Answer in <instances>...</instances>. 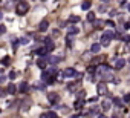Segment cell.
Masks as SVG:
<instances>
[{
	"instance_id": "83f0119b",
	"label": "cell",
	"mask_w": 130,
	"mask_h": 118,
	"mask_svg": "<svg viewBox=\"0 0 130 118\" xmlns=\"http://www.w3.org/2000/svg\"><path fill=\"white\" fill-rule=\"evenodd\" d=\"M101 25H103V22H101V20H95V22H94V26H95V28H100Z\"/></svg>"
},
{
	"instance_id": "52a82bcc",
	"label": "cell",
	"mask_w": 130,
	"mask_h": 118,
	"mask_svg": "<svg viewBox=\"0 0 130 118\" xmlns=\"http://www.w3.org/2000/svg\"><path fill=\"white\" fill-rule=\"evenodd\" d=\"M97 89H98V94H100V95H104V94L107 92V86H106V83H100V84L97 86Z\"/></svg>"
},
{
	"instance_id": "d4e9b609",
	"label": "cell",
	"mask_w": 130,
	"mask_h": 118,
	"mask_svg": "<svg viewBox=\"0 0 130 118\" xmlns=\"http://www.w3.org/2000/svg\"><path fill=\"white\" fill-rule=\"evenodd\" d=\"M18 43H22V45L29 43V37H23V38H20V42H18Z\"/></svg>"
},
{
	"instance_id": "8d00e7d4",
	"label": "cell",
	"mask_w": 130,
	"mask_h": 118,
	"mask_svg": "<svg viewBox=\"0 0 130 118\" xmlns=\"http://www.w3.org/2000/svg\"><path fill=\"white\" fill-rule=\"evenodd\" d=\"M58 35V31H52V37H57Z\"/></svg>"
},
{
	"instance_id": "4dcf8cb0",
	"label": "cell",
	"mask_w": 130,
	"mask_h": 118,
	"mask_svg": "<svg viewBox=\"0 0 130 118\" xmlns=\"http://www.w3.org/2000/svg\"><path fill=\"white\" fill-rule=\"evenodd\" d=\"M5 32H6V26L2 25V26H0V34H5Z\"/></svg>"
},
{
	"instance_id": "7c38bea8",
	"label": "cell",
	"mask_w": 130,
	"mask_h": 118,
	"mask_svg": "<svg viewBox=\"0 0 130 118\" xmlns=\"http://www.w3.org/2000/svg\"><path fill=\"white\" fill-rule=\"evenodd\" d=\"M84 103H86V101H84V98H81V100H77V101H75V104H73V107H75L77 110H80V109H83Z\"/></svg>"
},
{
	"instance_id": "e0dca14e",
	"label": "cell",
	"mask_w": 130,
	"mask_h": 118,
	"mask_svg": "<svg viewBox=\"0 0 130 118\" xmlns=\"http://www.w3.org/2000/svg\"><path fill=\"white\" fill-rule=\"evenodd\" d=\"M48 52H49V51L46 49V46H41V48H38V49H37V54H38V55H41V57H45Z\"/></svg>"
},
{
	"instance_id": "e575fe53",
	"label": "cell",
	"mask_w": 130,
	"mask_h": 118,
	"mask_svg": "<svg viewBox=\"0 0 130 118\" xmlns=\"http://www.w3.org/2000/svg\"><path fill=\"white\" fill-rule=\"evenodd\" d=\"M124 101H130V94H127V95H124Z\"/></svg>"
},
{
	"instance_id": "ee69618b",
	"label": "cell",
	"mask_w": 130,
	"mask_h": 118,
	"mask_svg": "<svg viewBox=\"0 0 130 118\" xmlns=\"http://www.w3.org/2000/svg\"><path fill=\"white\" fill-rule=\"evenodd\" d=\"M41 2H46V0H41Z\"/></svg>"
},
{
	"instance_id": "5bb4252c",
	"label": "cell",
	"mask_w": 130,
	"mask_h": 118,
	"mask_svg": "<svg viewBox=\"0 0 130 118\" xmlns=\"http://www.w3.org/2000/svg\"><path fill=\"white\" fill-rule=\"evenodd\" d=\"M63 60V57H51L49 60H48V63H52V65H57V63H60Z\"/></svg>"
},
{
	"instance_id": "9c48e42d",
	"label": "cell",
	"mask_w": 130,
	"mask_h": 118,
	"mask_svg": "<svg viewBox=\"0 0 130 118\" xmlns=\"http://www.w3.org/2000/svg\"><path fill=\"white\" fill-rule=\"evenodd\" d=\"M125 66V60H124V58H118V60L115 62V68L116 69H122Z\"/></svg>"
},
{
	"instance_id": "f35d334b",
	"label": "cell",
	"mask_w": 130,
	"mask_h": 118,
	"mask_svg": "<svg viewBox=\"0 0 130 118\" xmlns=\"http://www.w3.org/2000/svg\"><path fill=\"white\" fill-rule=\"evenodd\" d=\"M40 118H48V115H46V113H41V115H40Z\"/></svg>"
},
{
	"instance_id": "ac0fdd59",
	"label": "cell",
	"mask_w": 130,
	"mask_h": 118,
	"mask_svg": "<svg viewBox=\"0 0 130 118\" xmlns=\"http://www.w3.org/2000/svg\"><path fill=\"white\" fill-rule=\"evenodd\" d=\"M67 20H69L70 23H80V20H81V18H80L78 15H70V17L67 18Z\"/></svg>"
},
{
	"instance_id": "d6986e66",
	"label": "cell",
	"mask_w": 130,
	"mask_h": 118,
	"mask_svg": "<svg viewBox=\"0 0 130 118\" xmlns=\"http://www.w3.org/2000/svg\"><path fill=\"white\" fill-rule=\"evenodd\" d=\"M110 106H112V103H110V101H107V100H104V101L101 103V107H103L104 110H109V109H110Z\"/></svg>"
},
{
	"instance_id": "7dc6e473",
	"label": "cell",
	"mask_w": 130,
	"mask_h": 118,
	"mask_svg": "<svg viewBox=\"0 0 130 118\" xmlns=\"http://www.w3.org/2000/svg\"><path fill=\"white\" fill-rule=\"evenodd\" d=\"M128 62H130V60H128Z\"/></svg>"
},
{
	"instance_id": "6da1fadb",
	"label": "cell",
	"mask_w": 130,
	"mask_h": 118,
	"mask_svg": "<svg viewBox=\"0 0 130 118\" xmlns=\"http://www.w3.org/2000/svg\"><path fill=\"white\" fill-rule=\"evenodd\" d=\"M28 11H29V3L25 2V0L18 2V5L15 6V14H17V15H25Z\"/></svg>"
},
{
	"instance_id": "9a60e30c",
	"label": "cell",
	"mask_w": 130,
	"mask_h": 118,
	"mask_svg": "<svg viewBox=\"0 0 130 118\" xmlns=\"http://www.w3.org/2000/svg\"><path fill=\"white\" fill-rule=\"evenodd\" d=\"M18 91H20V92H28V91H29V84H28L26 81H23L20 86H18Z\"/></svg>"
},
{
	"instance_id": "7a4b0ae2",
	"label": "cell",
	"mask_w": 130,
	"mask_h": 118,
	"mask_svg": "<svg viewBox=\"0 0 130 118\" xmlns=\"http://www.w3.org/2000/svg\"><path fill=\"white\" fill-rule=\"evenodd\" d=\"M112 38H115V34L112 31H104L103 35H101V45L103 46H109L110 42H112Z\"/></svg>"
},
{
	"instance_id": "836d02e7",
	"label": "cell",
	"mask_w": 130,
	"mask_h": 118,
	"mask_svg": "<svg viewBox=\"0 0 130 118\" xmlns=\"http://www.w3.org/2000/svg\"><path fill=\"white\" fill-rule=\"evenodd\" d=\"M106 25H107V26H110V28H112V26H115L112 20H107V22H106Z\"/></svg>"
},
{
	"instance_id": "f1b7e54d",
	"label": "cell",
	"mask_w": 130,
	"mask_h": 118,
	"mask_svg": "<svg viewBox=\"0 0 130 118\" xmlns=\"http://www.w3.org/2000/svg\"><path fill=\"white\" fill-rule=\"evenodd\" d=\"M75 86H77L75 83H70V84H67V89L69 91H75Z\"/></svg>"
},
{
	"instance_id": "8fae6325",
	"label": "cell",
	"mask_w": 130,
	"mask_h": 118,
	"mask_svg": "<svg viewBox=\"0 0 130 118\" xmlns=\"http://www.w3.org/2000/svg\"><path fill=\"white\" fill-rule=\"evenodd\" d=\"M80 32V28L78 26H70V28H67V34L69 35H75V34H78Z\"/></svg>"
},
{
	"instance_id": "2e32d148",
	"label": "cell",
	"mask_w": 130,
	"mask_h": 118,
	"mask_svg": "<svg viewBox=\"0 0 130 118\" xmlns=\"http://www.w3.org/2000/svg\"><path fill=\"white\" fill-rule=\"evenodd\" d=\"M48 28H49V23H48V20H43V22H40V26H38V29H40V31H48Z\"/></svg>"
},
{
	"instance_id": "f546056e",
	"label": "cell",
	"mask_w": 130,
	"mask_h": 118,
	"mask_svg": "<svg viewBox=\"0 0 130 118\" xmlns=\"http://www.w3.org/2000/svg\"><path fill=\"white\" fill-rule=\"evenodd\" d=\"M122 40H124V42H127V43H128V42H130V34H125V35H124V37H122Z\"/></svg>"
},
{
	"instance_id": "277c9868",
	"label": "cell",
	"mask_w": 130,
	"mask_h": 118,
	"mask_svg": "<svg viewBox=\"0 0 130 118\" xmlns=\"http://www.w3.org/2000/svg\"><path fill=\"white\" fill-rule=\"evenodd\" d=\"M77 71L75 69H73V68H66L64 71H63V78H73V77H77Z\"/></svg>"
},
{
	"instance_id": "ffe728a7",
	"label": "cell",
	"mask_w": 130,
	"mask_h": 118,
	"mask_svg": "<svg viewBox=\"0 0 130 118\" xmlns=\"http://www.w3.org/2000/svg\"><path fill=\"white\" fill-rule=\"evenodd\" d=\"M9 62H11V58H9L8 55H6V57H3L2 60H0V63H2L3 66H9Z\"/></svg>"
},
{
	"instance_id": "5b68a950",
	"label": "cell",
	"mask_w": 130,
	"mask_h": 118,
	"mask_svg": "<svg viewBox=\"0 0 130 118\" xmlns=\"http://www.w3.org/2000/svg\"><path fill=\"white\" fill-rule=\"evenodd\" d=\"M48 98H49V103H51V104H55V103H58V94H55V92H51V94H48Z\"/></svg>"
},
{
	"instance_id": "7402d4cb",
	"label": "cell",
	"mask_w": 130,
	"mask_h": 118,
	"mask_svg": "<svg viewBox=\"0 0 130 118\" xmlns=\"http://www.w3.org/2000/svg\"><path fill=\"white\" fill-rule=\"evenodd\" d=\"M35 86H37V89H45V87H46L45 81H38V83H35Z\"/></svg>"
},
{
	"instance_id": "ab89813d",
	"label": "cell",
	"mask_w": 130,
	"mask_h": 118,
	"mask_svg": "<svg viewBox=\"0 0 130 118\" xmlns=\"http://www.w3.org/2000/svg\"><path fill=\"white\" fill-rule=\"evenodd\" d=\"M101 2H103V3H107V2H110V0H101Z\"/></svg>"
},
{
	"instance_id": "44dd1931",
	"label": "cell",
	"mask_w": 130,
	"mask_h": 118,
	"mask_svg": "<svg viewBox=\"0 0 130 118\" xmlns=\"http://www.w3.org/2000/svg\"><path fill=\"white\" fill-rule=\"evenodd\" d=\"M87 20L89 22H95V12H89L87 14Z\"/></svg>"
},
{
	"instance_id": "60d3db41",
	"label": "cell",
	"mask_w": 130,
	"mask_h": 118,
	"mask_svg": "<svg viewBox=\"0 0 130 118\" xmlns=\"http://www.w3.org/2000/svg\"><path fill=\"white\" fill-rule=\"evenodd\" d=\"M127 9H128V12H130V3H128V5H127Z\"/></svg>"
},
{
	"instance_id": "ba28073f",
	"label": "cell",
	"mask_w": 130,
	"mask_h": 118,
	"mask_svg": "<svg viewBox=\"0 0 130 118\" xmlns=\"http://www.w3.org/2000/svg\"><path fill=\"white\" fill-rule=\"evenodd\" d=\"M6 92H8L9 95H14V94L17 92V87H15V84H14V83H9V84H8V87H6Z\"/></svg>"
},
{
	"instance_id": "f6af8a7d",
	"label": "cell",
	"mask_w": 130,
	"mask_h": 118,
	"mask_svg": "<svg viewBox=\"0 0 130 118\" xmlns=\"http://www.w3.org/2000/svg\"><path fill=\"white\" fill-rule=\"evenodd\" d=\"M0 112H2V109H0Z\"/></svg>"
},
{
	"instance_id": "b9f144b4",
	"label": "cell",
	"mask_w": 130,
	"mask_h": 118,
	"mask_svg": "<svg viewBox=\"0 0 130 118\" xmlns=\"http://www.w3.org/2000/svg\"><path fill=\"white\" fill-rule=\"evenodd\" d=\"M72 118H78V115H73V116H72Z\"/></svg>"
},
{
	"instance_id": "4fadbf2b",
	"label": "cell",
	"mask_w": 130,
	"mask_h": 118,
	"mask_svg": "<svg viewBox=\"0 0 130 118\" xmlns=\"http://www.w3.org/2000/svg\"><path fill=\"white\" fill-rule=\"evenodd\" d=\"M90 6H92V2H90V0H84V2L81 3V9H83V11L90 9Z\"/></svg>"
},
{
	"instance_id": "484cf974",
	"label": "cell",
	"mask_w": 130,
	"mask_h": 118,
	"mask_svg": "<svg viewBox=\"0 0 130 118\" xmlns=\"http://www.w3.org/2000/svg\"><path fill=\"white\" fill-rule=\"evenodd\" d=\"M113 104H115V106H121V104H122V101L119 100V98H113Z\"/></svg>"
},
{
	"instance_id": "74e56055",
	"label": "cell",
	"mask_w": 130,
	"mask_h": 118,
	"mask_svg": "<svg viewBox=\"0 0 130 118\" xmlns=\"http://www.w3.org/2000/svg\"><path fill=\"white\" fill-rule=\"evenodd\" d=\"M119 2V5H125V0H118Z\"/></svg>"
},
{
	"instance_id": "bcb514c9",
	"label": "cell",
	"mask_w": 130,
	"mask_h": 118,
	"mask_svg": "<svg viewBox=\"0 0 130 118\" xmlns=\"http://www.w3.org/2000/svg\"><path fill=\"white\" fill-rule=\"evenodd\" d=\"M128 118H130V115H128Z\"/></svg>"
},
{
	"instance_id": "1f68e13d",
	"label": "cell",
	"mask_w": 130,
	"mask_h": 118,
	"mask_svg": "<svg viewBox=\"0 0 130 118\" xmlns=\"http://www.w3.org/2000/svg\"><path fill=\"white\" fill-rule=\"evenodd\" d=\"M97 100H98V97H92V98H89V100H87V101H90V103H95Z\"/></svg>"
},
{
	"instance_id": "cb8c5ba5",
	"label": "cell",
	"mask_w": 130,
	"mask_h": 118,
	"mask_svg": "<svg viewBox=\"0 0 130 118\" xmlns=\"http://www.w3.org/2000/svg\"><path fill=\"white\" fill-rule=\"evenodd\" d=\"M43 43H45V46H49V45H52V38H51V37H46Z\"/></svg>"
},
{
	"instance_id": "d6a6232c",
	"label": "cell",
	"mask_w": 130,
	"mask_h": 118,
	"mask_svg": "<svg viewBox=\"0 0 130 118\" xmlns=\"http://www.w3.org/2000/svg\"><path fill=\"white\" fill-rule=\"evenodd\" d=\"M116 14H118V12H116V9H113V11H110V12H109V15H110V17H115Z\"/></svg>"
},
{
	"instance_id": "7bdbcfd3",
	"label": "cell",
	"mask_w": 130,
	"mask_h": 118,
	"mask_svg": "<svg viewBox=\"0 0 130 118\" xmlns=\"http://www.w3.org/2000/svg\"><path fill=\"white\" fill-rule=\"evenodd\" d=\"M0 18H2V12H0Z\"/></svg>"
},
{
	"instance_id": "d590c367",
	"label": "cell",
	"mask_w": 130,
	"mask_h": 118,
	"mask_svg": "<svg viewBox=\"0 0 130 118\" xmlns=\"http://www.w3.org/2000/svg\"><path fill=\"white\" fill-rule=\"evenodd\" d=\"M5 81H6V77L2 75V77H0V83H5Z\"/></svg>"
},
{
	"instance_id": "3957f363",
	"label": "cell",
	"mask_w": 130,
	"mask_h": 118,
	"mask_svg": "<svg viewBox=\"0 0 130 118\" xmlns=\"http://www.w3.org/2000/svg\"><path fill=\"white\" fill-rule=\"evenodd\" d=\"M100 75H101V78H103L104 81L113 80V74H112V71L109 69V66H101V69H100Z\"/></svg>"
},
{
	"instance_id": "603a6c76",
	"label": "cell",
	"mask_w": 130,
	"mask_h": 118,
	"mask_svg": "<svg viewBox=\"0 0 130 118\" xmlns=\"http://www.w3.org/2000/svg\"><path fill=\"white\" fill-rule=\"evenodd\" d=\"M8 77L11 78V80H15V78H17V72H15V71H11V72L8 74Z\"/></svg>"
},
{
	"instance_id": "8992f818",
	"label": "cell",
	"mask_w": 130,
	"mask_h": 118,
	"mask_svg": "<svg viewBox=\"0 0 130 118\" xmlns=\"http://www.w3.org/2000/svg\"><path fill=\"white\" fill-rule=\"evenodd\" d=\"M100 51H101V43H94L90 46V52L92 54H100Z\"/></svg>"
},
{
	"instance_id": "4316f807",
	"label": "cell",
	"mask_w": 130,
	"mask_h": 118,
	"mask_svg": "<svg viewBox=\"0 0 130 118\" xmlns=\"http://www.w3.org/2000/svg\"><path fill=\"white\" fill-rule=\"evenodd\" d=\"M46 115H48V118H57V113L55 112H48Z\"/></svg>"
},
{
	"instance_id": "30bf717a",
	"label": "cell",
	"mask_w": 130,
	"mask_h": 118,
	"mask_svg": "<svg viewBox=\"0 0 130 118\" xmlns=\"http://www.w3.org/2000/svg\"><path fill=\"white\" fill-rule=\"evenodd\" d=\"M46 65H48V60H46V58L43 57V58H40V60L38 62H37V66H38L40 69H43L45 71V68H46Z\"/></svg>"
}]
</instances>
